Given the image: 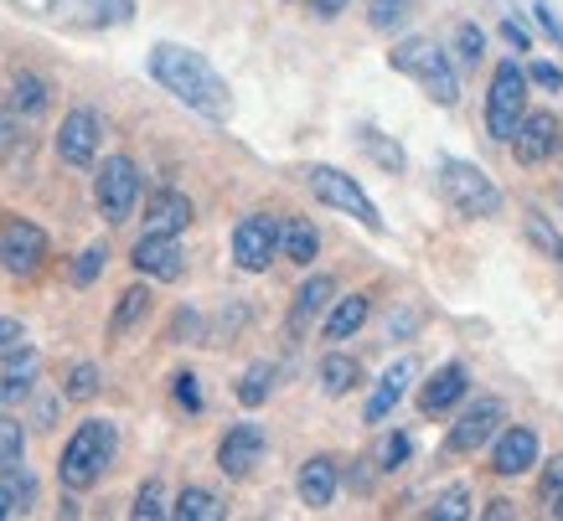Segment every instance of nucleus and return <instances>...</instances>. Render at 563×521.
I'll return each instance as SVG.
<instances>
[{
	"label": "nucleus",
	"mask_w": 563,
	"mask_h": 521,
	"mask_svg": "<svg viewBox=\"0 0 563 521\" xmlns=\"http://www.w3.org/2000/svg\"><path fill=\"white\" fill-rule=\"evenodd\" d=\"M151 78L172 99H181L187 109H197L202 119H228L233 114V93H228V84H222V73L207 63L202 52L191 47H176V42H161V47H151Z\"/></svg>",
	"instance_id": "obj_1"
},
{
	"label": "nucleus",
	"mask_w": 563,
	"mask_h": 521,
	"mask_svg": "<svg viewBox=\"0 0 563 521\" xmlns=\"http://www.w3.org/2000/svg\"><path fill=\"white\" fill-rule=\"evenodd\" d=\"M388 68L409 73L440 109H455V103H461V73H455L450 52H444L434 36H404V42L388 52Z\"/></svg>",
	"instance_id": "obj_2"
},
{
	"label": "nucleus",
	"mask_w": 563,
	"mask_h": 521,
	"mask_svg": "<svg viewBox=\"0 0 563 521\" xmlns=\"http://www.w3.org/2000/svg\"><path fill=\"white\" fill-rule=\"evenodd\" d=\"M114 450H120V434H114V423L109 419L78 423V434L68 439V450H63V459H57V480H63L68 490L99 486L103 470L114 465Z\"/></svg>",
	"instance_id": "obj_3"
},
{
	"label": "nucleus",
	"mask_w": 563,
	"mask_h": 521,
	"mask_svg": "<svg viewBox=\"0 0 563 521\" xmlns=\"http://www.w3.org/2000/svg\"><path fill=\"white\" fill-rule=\"evenodd\" d=\"M440 191L450 197V207H455L461 218L486 222V218L501 212V191H496V181L481 166H471V160H440Z\"/></svg>",
	"instance_id": "obj_4"
},
{
	"label": "nucleus",
	"mask_w": 563,
	"mask_h": 521,
	"mask_svg": "<svg viewBox=\"0 0 563 521\" xmlns=\"http://www.w3.org/2000/svg\"><path fill=\"white\" fill-rule=\"evenodd\" d=\"M522 103H528V73H522V63L517 57H501L492 73V99H486V130H492V140H512L517 119H522Z\"/></svg>",
	"instance_id": "obj_5"
},
{
	"label": "nucleus",
	"mask_w": 563,
	"mask_h": 521,
	"mask_svg": "<svg viewBox=\"0 0 563 521\" xmlns=\"http://www.w3.org/2000/svg\"><path fill=\"white\" fill-rule=\"evenodd\" d=\"M306 186L316 191V202H325V207H336V212H346V218H357L367 233H383V218H377V207H373V197L362 191L346 170H336V166H310L306 170Z\"/></svg>",
	"instance_id": "obj_6"
},
{
	"label": "nucleus",
	"mask_w": 563,
	"mask_h": 521,
	"mask_svg": "<svg viewBox=\"0 0 563 521\" xmlns=\"http://www.w3.org/2000/svg\"><path fill=\"white\" fill-rule=\"evenodd\" d=\"M93 202H99L103 222H130L140 202V166L130 155H109L93 176Z\"/></svg>",
	"instance_id": "obj_7"
},
{
	"label": "nucleus",
	"mask_w": 563,
	"mask_h": 521,
	"mask_svg": "<svg viewBox=\"0 0 563 521\" xmlns=\"http://www.w3.org/2000/svg\"><path fill=\"white\" fill-rule=\"evenodd\" d=\"M47 16L73 32H109L135 21V0H47Z\"/></svg>",
	"instance_id": "obj_8"
},
{
	"label": "nucleus",
	"mask_w": 563,
	"mask_h": 521,
	"mask_svg": "<svg viewBox=\"0 0 563 521\" xmlns=\"http://www.w3.org/2000/svg\"><path fill=\"white\" fill-rule=\"evenodd\" d=\"M42 258H47V233L26 218H11L0 222V269L5 274H36L42 269Z\"/></svg>",
	"instance_id": "obj_9"
},
{
	"label": "nucleus",
	"mask_w": 563,
	"mask_h": 521,
	"mask_svg": "<svg viewBox=\"0 0 563 521\" xmlns=\"http://www.w3.org/2000/svg\"><path fill=\"white\" fill-rule=\"evenodd\" d=\"M274 253H279V222L269 212H254V218H243L233 228V264L243 274H264Z\"/></svg>",
	"instance_id": "obj_10"
},
{
	"label": "nucleus",
	"mask_w": 563,
	"mask_h": 521,
	"mask_svg": "<svg viewBox=\"0 0 563 521\" xmlns=\"http://www.w3.org/2000/svg\"><path fill=\"white\" fill-rule=\"evenodd\" d=\"M559 119L548 114V109H522V119H517V130H512V140H507V145H512V155L517 160H522V166H548V160H553V155H559Z\"/></svg>",
	"instance_id": "obj_11"
},
{
	"label": "nucleus",
	"mask_w": 563,
	"mask_h": 521,
	"mask_svg": "<svg viewBox=\"0 0 563 521\" xmlns=\"http://www.w3.org/2000/svg\"><path fill=\"white\" fill-rule=\"evenodd\" d=\"M501 423H507V403H501V398H476V403H471L461 419H455V429H450V454H476V450H486Z\"/></svg>",
	"instance_id": "obj_12"
},
{
	"label": "nucleus",
	"mask_w": 563,
	"mask_h": 521,
	"mask_svg": "<svg viewBox=\"0 0 563 521\" xmlns=\"http://www.w3.org/2000/svg\"><path fill=\"white\" fill-rule=\"evenodd\" d=\"M99 140H103V124L93 109H73L63 119V130H57V155H63V166H93V155H99Z\"/></svg>",
	"instance_id": "obj_13"
},
{
	"label": "nucleus",
	"mask_w": 563,
	"mask_h": 521,
	"mask_svg": "<svg viewBox=\"0 0 563 521\" xmlns=\"http://www.w3.org/2000/svg\"><path fill=\"white\" fill-rule=\"evenodd\" d=\"M538 465V434L528 423H512V429H496V444H492V470L501 480H517Z\"/></svg>",
	"instance_id": "obj_14"
},
{
	"label": "nucleus",
	"mask_w": 563,
	"mask_h": 521,
	"mask_svg": "<svg viewBox=\"0 0 563 521\" xmlns=\"http://www.w3.org/2000/svg\"><path fill=\"white\" fill-rule=\"evenodd\" d=\"M258 459H264V429H258V423H233L218 444V470L228 475V480H243Z\"/></svg>",
	"instance_id": "obj_15"
},
{
	"label": "nucleus",
	"mask_w": 563,
	"mask_h": 521,
	"mask_svg": "<svg viewBox=\"0 0 563 521\" xmlns=\"http://www.w3.org/2000/svg\"><path fill=\"white\" fill-rule=\"evenodd\" d=\"M130 264H135L140 274H151V279H181V269H187L176 233H145L135 243V253H130Z\"/></svg>",
	"instance_id": "obj_16"
},
{
	"label": "nucleus",
	"mask_w": 563,
	"mask_h": 521,
	"mask_svg": "<svg viewBox=\"0 0 563 521\" xmlns=\"http://www.w3.org/2000/svg\"><path fill=\"white\" fill-rule=\"evenodd\" d=\"M419 377V362L413 356H398L383 377H377V387H373V398H367V408H362V419L367 423H383L393 413V408L404 403V392H409V383Z\"/></svg>",
	"instance_id": "obj_17"
},
{
	"label": "nucleus",
	"mask_w": 563,
	"mask_h": 521,
	"mask_svg": "<svg viewBox=\"0 0 563 521\" xmlns=\"http://www.w3.org/2000/svg\"><path fill=\"white\" fill-rule=\"evenodd\" d=\"M465 387H471V372H465L461 362H444V367L419 387V408H424L429 419H434V413H450V408L465 398Z\"/></svg>",
	"instance_id": "obj_18"
},
{
	"label": "nucleus",
	"mask_w": 563,
	"mask_h": 521,
	"mask_svg": "<svg viewBox=\"0 0 563 521\" xmlns=\"http://www.w3.org/2000/svg\"><path fill=\"white\" fill-rule=\"evenodd\" d=\"M300 501H306L310 511H325V506L336 501V459L316 454V459L300 465Z\"/></svg>",
	"instance_id": "obj_19"
},
{
	"label": "nucleus",
	"mask_w": 563,
	"mask_h": 521,
	"mask_svg": "<svg viewBox=\"0 0 563 521\" xmlns=\"http://www.w3.org/2000/svg\"><path fill=\"white\" fill-rule=\"evenodd\" d=\"M0 367H5L0 372V413H5V408L26 403V392H32L36 367H42V362H36V352L26 346V352H16L11 362H0Z\"/></svg>",
	"instance_id": "obj_20"
},
{
	"label": "nucleus",
	"mask_w": 563,
	"mask_h": 521,
	"mask_svg": "<svg viewBox=\"0 0 563 521\" xmlns=\"http://www.w3.org/2000/svg\"><path fill=\"white\" fill-rule=\"evenodd\" d=\"M191 222V202L181 197V191H155L151 207H145V233H181Z\"/></svg>",
	"instance_id": "obj_21"
},
{
	"label": "nucleus",
	"mask_w": 563,
	"mask_h": 521,
	"mask_svg": "<svg viewBox=\"0 0 563 521\" xmlns=\"http://www.w3.org/2000/svg\"><path fill=\"white\" fill-rule=\"evenodd\" d=\"M331 295H336V279H325V274H316V279H306V285L295 289V310H290V331H306L310 320L321 315L325 304H331Z\"/></svg>",
	"instance_id": "obj_22"
},
{
	"label": "nucleus",
	"mask_w": 563,
	"mask_h": 521,
	"mask_svg": "<svg viewBox=\"0 0 563 521\" xmlns=\"http://www.w3.org/2000/svg\"><path fill=\"white\" fill-rule=\"evenodd\" d=\"M367 315H373L367 295H346V300H336V304H331V315H325V341L357 336L362 325H367Z\"/></svg>",
	"instance_id": "obj_23"
},
{
	"label": "nucleus",
	"mask_w": 563,
	"mask_h": 521,
	"mask_svg": "<svg viewBox=\"0 0 563 521\" xmlns=\"http://www.w3.org/2000/svg\"><path fill=\"white\" fill-rule=\"evenodd\" d=\"M145 315H151V289H145V285H130L120 295V304H114V315H109V336L124 341Z\"/></svg>",
	"instance_id": "obj_24"
},
{
	"label": "nucleus",
	"mask_w": 563,
	"mask_h": 521,
	"mask_svg": "<svg viewBox=\"0 0 563 521\" xmlns=\"http://www.w3.org/2000/svg\"><path fill=\"white\" fill-rule=\"evenodd\" d=\"M279 253H285L290 264H310V258L321 253V233H316L306 218L285 222V228H279Z\"/></svg>",
	"instance_id": "obj_25"
},
{
	"label": "nucleus",
	"mask_w": 563,
	"mask_h": 521,
	"mask_svg": "<svg viewBox=\"0 0 563 521\" xmlns=\"http://www.w3.org/2000/svg\"><path fill=\"white\" fill-rule=\"evenodd\" d=\"M357 145L367 155H373L377 166L388 170V176H404V166H409V155H404V145H398V140H388V135H377L373 124H362L357 130Z\"/></svg>",
	"instance_id": "obj_26"
},
{
	"label": "nucleus",
	"mask_w": 563,
	"mask_h": 521,
	"mask_svg": "<svg viewBox=\"0 0 563 521\" xmlns=\"http://www.w3.org/2000/svg\"><path fill=\"white\" fill-rule=\"evenodd\" d=\"M32 496H36V486H32V475H26V465H21V470H5L0 475V521L26 511Z\"/></svg>",
	"instance_id": "obj_27"
},
{
	"label": "nucleus",
	"mask_w": 563,
	"mask_h": 521,
	"mask_svg": "<svg viewBox=\"0 0 563 521\" xmlns=\"http://www.w3.org/2000/svg\"><path fill=\"white\" fill-rule=\"evenodd\" d=\"M172 517H181V521H218L222 517V501L212 496V490H202V486H187L181 496H176Z\"/></svg>",
	"instance_id": "obj_28"
},
{
	"label": "nucleus",
	"mask_w": 563,
	"mask_h": 521,
	"mask_svg": "<svg viewBox=\"0 0 563 521\" xmlns=\"http://www.w3.org/2000/svg\"><path fill=\"white\" fill-rule=\"evenodd\" d=\"M357 377H362V367H357V362H352L346 352H331V356L321 362V387L331 392V398L352 392V387H357Z\"/></svg>",
	"instance_id": "obj_29"
},
{
	"label": "nucleus",
	"mask_w": 563,
	"mask_h": 521,
	"mask_svg": "<svg viewBox=\"0 0 563 521\" xmlns=\"http://www.w3.org/2000/svg\"><path fill=\"white\" fill-rule=\"evenodd\" d=\"M11 109H16V114H42V109H47V84H42L36 73H16V78H11Z\"/></svg>",
	"instance_id": "obj_30"
},
{
	"label": "nucleus",
	"mask_w": 563,
	"mask_h": 521,
	"mask_svg": "<svg viewBox=\"0 0 563 521\" xmlns=\"http://www.w3.org/2000/svg\"><path fill=\"white\" fill-rule=\"evenodd\" d=\"M21 465H26V434H21V423L0 419V475L21 470Z\"/></svg>",
	"instance_id": "obj_31"
},
{
	"label": "nucleus",
	"mask_w": 563,
	"mask_h": 521,
	"mask_svg": "<svg viewBox=\"0 0 563 521\" xmlns=\"http://www.w3.org/2000/svg\"><path fill=\"white\" fill-rule=\"evenodd\" d=\"M269 387H274V367H269V362H258V367L243 372V383H239V403H243V408H258L264 398H269Z\"/></svg>",
	"instance_id": "obj_32"
},
{
	"label": "nucleus",
	"mask_w": 563,
	"mask_h": 521,
	"mask_svg": "<svg viewBox=\"0 0 563 521\" xmlns=\"http://www.w3.org/2000/svg\"><path fill=\"white\" fill-rule=\"evenodd\" d=\"M99 392V367L93 362H73L68 367V383H63V398H73V403H88Z\"/></svg>",
	"instance_id": "obj_33"
},
{
	"label": "nucleus",
	"mask_w": 563,
	"mask_h": 521,
	"mask_svg": "<svg viewBox=\"0 0 563 521\" xmlns=\"http://www.w3.org/2000/svg\"><path fill=\"white\" fill-rule=\"evenodd\" d=\"M130 517H140V521L172 517V506H166V486H161V480H145L140 496H135V506H130Z\"/></svg>",
	"instance_id": "obj_34"
},
{
	"label": "nucleus",
	"mask_w": 563,
	"mask_h": 521,
	"mask_svg": "<svg viewBox=\"0 0 563 521\" xmlns=\"http://www.w3.org/2000/svg\"><path fill=\"white\" fill-rule=\"evenodd\" d=\"M103 258H109V248H103V243H88V248L73 258V285H78V289L93 285V279L103 274Z\"/></svg>",
	"instance_id": "obj_35"
},
{
	"label": "nucleus",
	"mask_w": 563,
	"mask_h": 521,
	"mask_svg": "<svg viewBox=\"0 0 563 521\" xmlns=\"http://www.w3.org/2000/svg\"><path fill=\"white\" fill-rule=\"evenodd\" d=\"M413 11V0H373V11H367V21H373V32H393V26H404Z\"/></svg>",
	"instance_id": "obj_36"
},
{
	"label": "nucleus",
	"mask_w": 563,
	"mask_h": 521,
	"mask_svg": "<svg viewBox=\"0 0 563 521\" xmlns=\"http://www.w3.org/2000/svg\"><path fill=\"white\" fill-rule=\"evenodd\" d=\"M455 52H461L465 68H481V57H486V32L471 26V21H461V26H455Z\"/></svg>",
	"instance_id": "obj_37"
},
{
	"label": "nucleus",
	"mask_w": 563,
	"mask_h": 521,
	"mask_svg": "<svg viewBox=\"0 0 563 521\" xmlns=\"http://www.w3.org/2000/svg\"><path fill=\"white\" fill-rule=\"evenodd\" d=\"M429 517H434V521H465V517H471V490L450 486L440 501H434V511H429Z\"/></svg>",
	"instance_id": "obj_38"
},
{
	"label": "nucleus",
	"mask_w": 563,
	"mask_h": 521,
	"mask_svg": "<svg viewBox=\"0 0 563 521\" xmlns=\"http://www.w3.org/2000/svg\"><path fill=\"white\" fill-rule=\"evenodd\" d=\"M543 506H548V517H559L563 521V454L559 459H548V470H543Z\"/></svg>",
	"instance_id": "obj_39"
},
{
	"label": "nucleus",
	"mask_w": 563,
	"mask_h": 521,
	"mask_svg": "<svg viewBox=\"0 0 563 521\" xmlns=\"http://www.w3.org/2000/svg\"><path fill=\"white\" fill-rule=\"evenodd\" d=\"M409 454H413L409 434H388L383 439V450H377V465H383V470H404V465H409Z\"/></svg>",
	"instance_id": "obj_40"
},
{
	"label": "nucleus",
	"mask_w": 563,
	"mask_h": 521,
	"mask_svg": "<svg viewBox=\"0 0 563 521\" xmlns=\"http://www.w3.org/2000/svg\"><path fill=\"white\" fill-rule=\"evenodd\" d=\"M528 237H532V243H538V248L548 253V258H553V253H559V243H563V233H559V228H553V222L543 218V212H528Z\"/></svg>",
	"instance_id": "obj_41"
},
{
	"label": "nucleus",
	"mask_w": 563,
	"mask_h": 521,
	"mask_svg": "<svg viewBox=\"0 0 563 521\" xmlns=\"http://www.w3.org/2000/svg\"><path fill=\"white\" fill-rule=\"evenodd\" d=\"M16 352H26V325L11 315H0V362H11Z\"/></svg>",
	"instance_id": "obj_42"
},
{
	"label": "nucleus",
	"mask_w": 563,
	"mask_h": 521,
	"mask_svg": "<svg viewBox=\"0 0 563 521\" xmlns=\"http://www.w3.org/2000/svg\"><path fill=\"white\" fill-rule=\"evenodd\" d=\"M172 392H176V403L187 408V413H202V387H197V377H191V372H176Z\"/></svg>",
	"instance_id": "obj_43"
},
{
	"label": "nucleus",
	"mask_w": 563,
	"mask_h": 521,
	"mask_svg": "<svg viewBox=\"0 0 563 521\" xmlns=\"http://www.w3.org/2000/svg\"><path fill=\"white\" fill-rule=\"evenodd\" d=\"M16 145H21V114L16 109H0V160H11Z\"/></svg>",
	"instance_id": "obj_44"
},
{
	"label": "nucleus",
	"mask_w": 563,
	"mask_h": 521,
	"mask_svg": "<svg viewBox=\"0 0 563 521\" xmlns=\"http://www.w3.org/2000/svg\"><path fill=\"white\" fill-rule=\"evenodd\" d=\"M522 73H528V84L548 88V93H563V68L559 63H532V68H522Z\"/></svg>",
	"instance_id": "obj_45"
},
{
	"label": "nucleus",
	"mask_w": 563,
	"mask_h": 521,
	"mask_svg": "<svg viewBox=\"0 0 563 521\" xmlns=\"http://www.w3.org/2000/svg\"><path fill=\"white\" fill-rule=\"evenodd\" d=\"M501 36H507V47H512V52H528V47H532V32H528V26H522L517 16L501 21Z\"/></svg>",
	"instance_id": "obj_46"
},
{
	"label": "nucleus",
	"mask_w": 563,
	"mask_h": 521,
	"mask_svg": "<svg viewBox=\"0 0 563 521\" xmlns=\"http://www.w3.org/2000/svg\"><path fill=\"white\" fill-rule=\"evenodd\" d=\"M32 419H36V429H52V423H57V398H36Z\"/></svg>",
	"instance_id": "obj_47"
},
{
	"label": "nucleus",
	"mask_w": 563,
	"mask_h": 521,
	"mask_svg": "<svg viewBox=\"0 0 563 521\" xmlns=\"http://www.w3.org/2000/svg\"><path fill=\"white\" fill-rule=\"evenodd\" d=\"M532 16H538V26H543V32H548V36H553V42H559V36H563L559 16H553V11H548V5H532Z\"/></svg>",
	"instance_id": "obj_48"
},
{
	"label": "nucleus",
	"mask_w": 563,
	"mask_h": 521,
	"mask_svg": "<svg viewBox=\"0 0 563 521\" xmlns=\"http://www.w3.org/2000/svg\"><path fill=\"white\" fill-rule=\"evenodd\" d=\"M486 517H492V521H507V517H517V511H512V501H492V506H486Z\"/></svg>",
	"instance_id": "obj_49"
},
{
	"label": "nucleus",
	"mask_w": 563,
	"mask_h": 521,
	"mask_svg": "<svg viewBox=\"0 0 563 521\" xmlns=\"http://www.w3.org/2000/svg\"><path fill=\"white\" fill-rule=\"evenodd\" d=\"M342 5H346V0H316V11H321V16H336Z\"/></svg>",
	"instance_id": "obj_50"
}]
</instances>
